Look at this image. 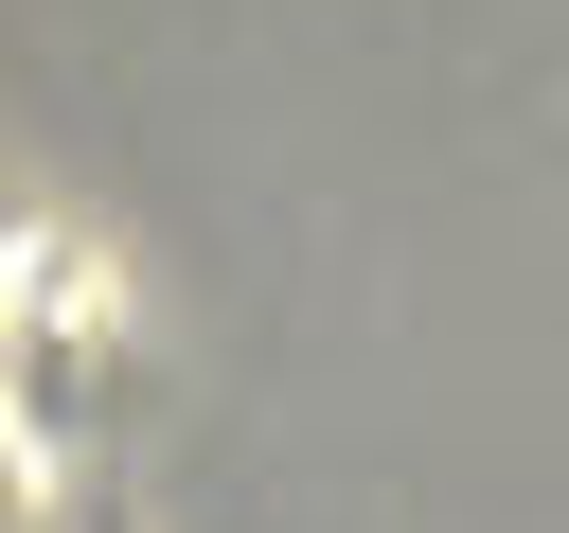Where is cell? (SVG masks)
I'll use <instances>...</instances> for the list:
<instances>
[{
    "mask_svg": "<svg viewBox=\"0 0 569 533\" xmlns=\"http://www.w3.org/2000/svg\"><path fill=\"white\" fill-rule=\"evenodd\" d=\"M36 515V426H18V391H0V533Z\"/></svg>",
    "mask_w": 569,
    "mask_h": 533,
    "instance_id": "obj_1",
    "label": "cell"
}]
</instances>
